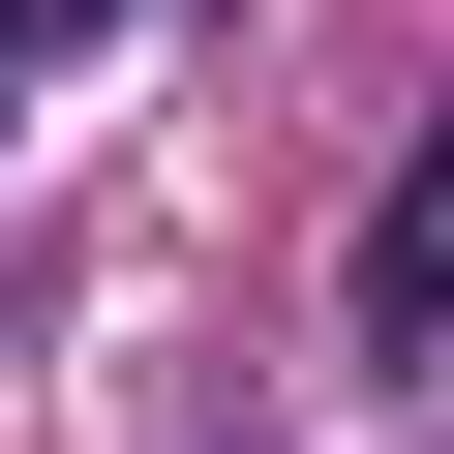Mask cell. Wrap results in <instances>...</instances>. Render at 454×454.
<instances>
[{
    "mask_svg": "<svg viewBox=\"0 0 454 454\" xmlns=\"http://www.w3.org/2000/svg\"><path fill=\"white\" fill-rule=\"evenodd\" d=\"M364 333H394V364H454V121H424V152H394V212H364Z\"/></svg>",
    "mask_w": 454,
    "mask_h": 454,
    "instance_id": "obj_1",
    "label": "cell"
}]
</instances>
